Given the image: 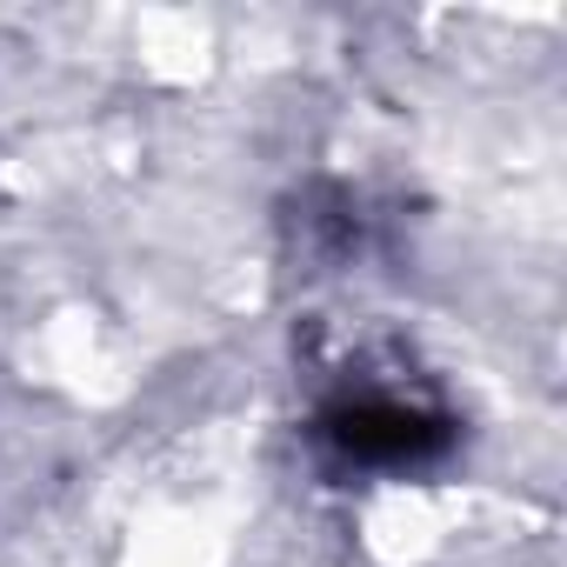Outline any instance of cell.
Masks as SVG:
<instances>
[{
    "label": "cell",
    "instance_id": "cell-1",
    "mask_svg": "<svg viewBox=\"0 0 567 567\" xmlns=\"http://www.w3.org/2000/svg\"><path fill=\"white\" fill-rule=\"evenodd\" d=\"M315 434L348 467H427L454 447V421L394 394H341L321 408Z\"/></svg>",
    "mask_w": 567,
    "mask_h": 567
}]
</instances>
